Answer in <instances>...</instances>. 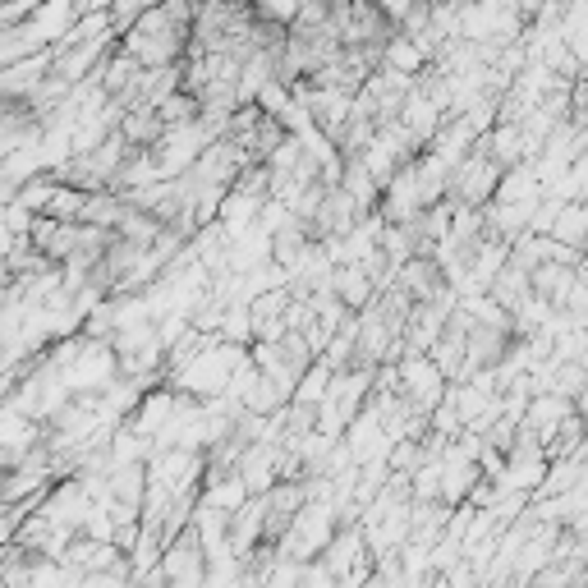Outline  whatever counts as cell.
I'll return each mask as SVG.
<instances>
[{"label":"cell","mask_w":588,"mask_h":588,"mask_svg":"<svg viewBox=\"0 0 588 588\" xmlns=\"http://www.w3.org/2000/svg\"><path fill=\"white\" fill-rule=\"evenodd\" d=\"M552 239L561 249H584L588 244V203H570L556 212V226H552Z\"/></svg>","instance_id":"obj_1"}]
</instances>
